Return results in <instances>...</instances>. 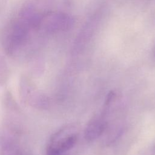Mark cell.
Listing matches in <instances>:
<instances>
[{
	"instance_id": "6da1fadb",
	"label": "cell",
	"mask_w": 155,
	"mask_h": 155,
	"mask_svg": "<svg viewBox=\"0 0 155 155\" xmlns=\"http://www.w3.org/2000/svg\"><path fill=\"white\" fill-rule=\"evenodd\" d=\"M78 137L77 128L67 125L52 135L46 148L47 155H61L71 150L76 143Z\"/></svg>"
},
{
	"instance_id": "7a4b0ae2",
	"label": "cell",
	"mask_w": 155,
	"mask_h": 155,
	"mask_svg": "<svg viewBox=\"0 0 155 155\" xmlns=\"http://www.w3.org/2000/svg\"><path fill=\"white\" fill-rule=\"evenodd\" d=\"M107 127V120L101 111L89 120L84 130V138L88 142H93L104 134Z\"/></svg>"
},
{
	"instance_id": "3957f363",
	"label": "cell",
	"mask_w": 155,
	"mask_h": 155,
	"mask_svg": "<svg viewBox=\"0 0 155 155\" xmlns=\"http://www.w3.org/2000/svg\"><path fill=\"white\" fill-rule=\"evenodd\" d=\"M154 56H155V45H154Z\"/></svg>"
}]
</instances>
